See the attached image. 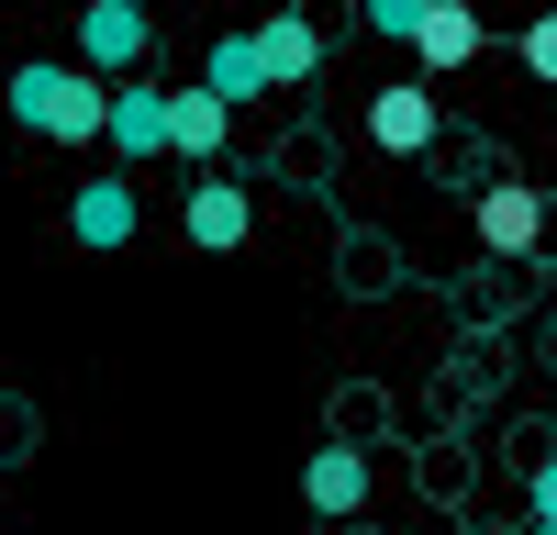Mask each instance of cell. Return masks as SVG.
Listing matches in <instances>:
<instances>
[{
	"label": "cell",
	"instance_id": "cell-9",
	"mask_svg": "<svg viewBox=\"0 0 557 535\" xmlns=\"http://www.w3.org/2000/svg\"><path fill=\"white\" fill-rule=\"evenodd\" d=\"M257 57H268V89H312V67H323L312 12H268V23H257Z\"/></svg>",
	"mask_w": 557,
	"mask_h": 535
},
{
	"label": "cell",
	"instance_id": "cell-4",
	"mask_svg": "<svg viewBox=\"0 0 557 535\" xmlns=\"http://www.w3.org/2000/svg\"><path fill=\"white\" fill-rule=\"evenodd\" d=\"M78 67L89 78H134L146 67V0H89L78 12Z\"/></svg>",
	"mask_w": 557,
	"mask_h": 535
},
{
	"label": "cell",
	"instance_id": "cell-14",
	"mask_svg": "<svg viewBox=\"0 0 557 535\" xmlns=\"http://www.w3.org/2000/svg\"><path fill=\"white\" fill-rule=\"evenodd\" d=\"M524 524H557V446L524 469Z\"/></svg>",
	"mask_w": 557,
	"mask_h": 535
},
{
	"label": "cell",
	"instance_id": "cell-11",
	"mask_svg": "<svg viewBox=\"0 0 557 535\" xmlns=\"http://www.w3.org/2000/svg\"><path fill=\"white\" fill-rule=\"evenodd\" d=\"M201 89H212L223 112H235V101H257V89H268V57H257V23L212 45V67H201Z\"/></svg>",
	"mask_w": 557,
	"mask_h": 535
},
{
	"label": "cell",
	"instance_id": "cell-17",
	"mask_svg": "<svg viewBox=\"0 0 557 535\" xmlns=\"http://www.w3.org/2000/svg\"><path fill=\"white\" fill-rule=\"evenodd\" d=\"M524 535H557V524H524Z\"/></svg>",
	"mask_w": 557,
	"mask_h": 535
},
{
	"label": "cell",
	"instance_id": "cell-15",
	"mask_svg": "<svg viewBox=\"0 0 557 535\" xmlns=\"http://www.w3.org/2000/svg\"><path fill=\"white\" fill-rule=\"evenodd\" d=\"M524 67H535V78H546V89H557V0H546V12H535V23H524Z\"/></svg>",
	"mask_w": 557,
	"mask_h": 535
},
{
	"label": "cell",
	"instance_id": "cell-6",
	"mask_svg": "<svg viewBox=\"0 0 557 535\" xmlns=\"http://www.w3.org/2000/svg\"><path fill=\"white\" fill-rule=\"evenodd\" d=\"M446 134V112H435V89H412V78H391V89H368V146L380 157H424Z\"/></svg>",
	"mask_w": 557,
	"mask_h": 535
},
{
	"label": "cell",
	"instance_id": "cell-3",
	"mask_svg": "<svg viewBox=\"0 0 557 535\" xmlns=\"http://www.w3.org/2000/svg\"><path fill=\"white\" fill-rule=\"evenodd\" d=\"M101 146H123V178L146 167V157H168V146H178V89L112 78V134H101Z\"/></svg>",
	"mask_w": 557,
	"mask_h": 535
},
{
	"label": "cell",
	"instance_id": "cell-5",
	"mask_svg": "<svg viewBox=\"0 0 557 535\" xmlns=\"http://www.w3.org/2000/svg\"><path fill=\"white\" fill-rule=\"evenodd\" d=\"M134 223H146V201H134V178H78V190H67V246H89V257L134 246Z\"/></svg>",
	"mask_w": 557,
	"mask_h": 535
},
{
	"label": "cell",
	"instance_id": "cell-7",
	"mask_svg": "<svg viewBox=\"0 0 557 535\" xmlns=\"http://www.w3.org/2000/svg\"><path fill=\"white\" fill-rule=\"evenodd\" d=\"M178 223H190V246H201V257H235V246L257 235V201H246L223 167H201V178H190V212H178Z\"/></svg>",
	"mask_w": 557,
	"mask_h": 535
},
{
	"label": "cell",
	"instance_id": "cell-16",
	"mask_svg": "<svg viewBox=\"0 0 557 535\" xmlns=\"http://www.w3.org/2000/svg\"><path fill=\"white\" fill-rule=\"evenodd\" d=\"M546 201H557V167H546Z\"/></svg>",
	"mask_w": 557,
	"mask_h": 535
},
{
	"label": "cell",
	"instance_id": "cell-13",
	"mask_svg": "<svg viewBox=\"0 0 557 535\" xmlns=\"http://www.w3.org/2000/svg\"><path fill=\"white\" fill-rule=\"evenodd\" d=\"M424 12H435V0H357V23H368V34H391V45L424 34Z\"/></svg>",
	"mask_w": 557,
	"mask_h": 535
},
{
	"label": "cell",
	"instance_id": "cell-1",
	"mask_svg": "<svg viewBox=\"0 0 557 535\" xmlns=\"http://www.w3.org/2000/svg\"><path fill=\"white\" fill-rule=\"evenodd\" d=\"M12 123L45 134V146H101V134H112V78L57 67V57H23L12 67Z\"/></svg>",
	"mask_w": 557,
	"mask_h": 535
},
{
	"label": "cell",
	"instance_id": "cell-2",
	"mask_svg": "<svg viewBox=\"0 0 557 535\" xmlns=\"http://www.w3.org/2000/svg\"><path fill=\"white\" fill-rule=\"evenodd\" d=\"M546 178H480V201H469V223H480V246L491 257H535L546 246Z\"/></svg>",
	"mask_w": 557,
	"mask_h": 535
},
{
	"label": "cell",
	"instance_id": "cell-10",
	"mask_svg": "<svg viewBox=\"0 0 557 535\" xmlns=\"http://www.w3.org/2000/svg\"><path fill=\"white\" fill-rule=\"evenodd\" d=\"M412 57H424L435 78H446V67H469V57H480V12H469V0H435L424 34H412Z\"/></svg>",
	"mask_w": 557,
	"mask_h": 535
},
{
	"label": "cell",
	"instance_id": "cell-8",
	"mask_svg": "<svg viewBox=\"0 0 557 535\" xmlns=\"http://www.w3.org/2000/svg\"><path fill=\"white\" fill-rule=\"evenodd\" d=\"M301 502L312 513H368V458H357V446H312V458H301Z\"/></svg>",
	"mask_w": 557,
	"mask_h": 535
},
{
	"label": "cell",
	"instance_id": "cell-12",
	"mask_svg": "<svg viewBox=\"0 0 557 535\" xmlns=\"http://www.w3.org/2000/svg\"><path fill=\"white\" fill-rule=\"evenodd\" d=\"M223 123H235V112H223L212 89H178V146H168V157H190V167H212V157H223Z\"/></svg>",
	"mask_w": 557,
	"mask_h": 535
}]
</instances>
